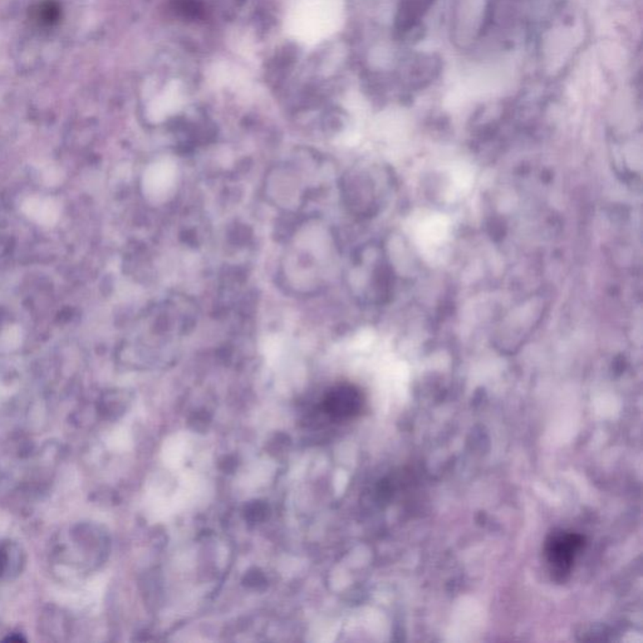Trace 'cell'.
Here are the masks:
<instances>
[{
  "label": "cell",
  "mask_w": 643,
  "mask_h": 643,
  "mask_svg": "<svg viewBox=\"0 0 643 643\" xmlns=\"http://www.w3.org/2000/svg\"><path fill=\"white\" fill-rule=\"evenodd\" d=\"M585 545V537L574 531H558L549 535L545 554L557 580H564L572 571L576 557Z\"/></svg>",
  "instance_id": "obj_1"
},
{
  "label": "cell",
  "mask_w": 643,
  "mask_h": 643,
  "mask_svg": "<svg viewBox=\"0 0 643 643\" xmlns=\"http://www.w3.org/2000/svg\"><path fill=\"white\" fill-rule=\"evenodd\" d=\"M363 408V396L351 384H342L328 392L323 401V408L333 419H352Z\"/></svg>",
  "instance_id": "obj_2"
},
{
  "label": "cell",
  "mask_w": 643,
  "mask_h": 643,
  "mask_svg": "<svg viewBox=\"0 0 643 643\" xmlns=\"http://www.w3.org/2000/svg\"><path fill=\"white\" fill-rule=\"evenodd\" d=\"M23 213L28 218L43 226H52L58 221L60 215L58 202L53 199H41L37 196L28 197L22 205Z\"/></svg>",
  "instance_id": "obj_3"
},
{
  "label": "cell",
  "mask_w": 643,
  "mask_h": 643,
  "mask_svg": "<svg viewBox=\"0 0 643 643\" xmlns=\"http://www.w3.org/2000/svg\"><path fill=\"white\" fill-rule=\"evenodd\" d=\"M242 513H244V519L249 521L250 524H259L268 519L271 509H269V505L263 500H253L244 507Z\"/></svg>",
  "instance_id": "obj_4"
},
{
  "label": "cell",
  "mask_w": 643,
  "mask_h": 643,
  "mask_svg": "<svg viewBox=\"0 0 643 643\" xmlns=\"http://www.w3.org/2000/svg\"><path fill=\"white\" fill-rule=\"evenodd\" d=\"M242 583L245 587L252 588V590H263L268 585V579H266V574L260 569L253 568L245 573V576L242 578Z\"/></svg>",
  "instance_id": "obj_5"
},
{
  "label": "cell",
  "mask_w": 643,
  "mask_h": 643,
  "mask_svg": "<svg viewBox=\"0 0 643 643\" xmlns=\"http://www.w3.org/2000/svg\"><path fill=\"white\" fill-rule=\"evenodd\" d=\"M210 421H212V417L207 411H197L190 419V427L194 431L205 432L210 425Z\"/></svg>",
  "instance_id": "obj_6"
},
{
  "label": "cell",
  "mask_w": 643,
  "mask_h": 643,
  "mask_svg": "<svg viewBox=\"0 0 643 643\" xmlns=\"http://www.w3.org/2000/svg\"><path fill=\"white\" fill-rule=\"evenodd\" d=\"M1 343L6 346V347H15L18 346L20 341H22V330L19 328L18 325H12L9 328H6L3 336L0 338Z\"/></svg>",
  "instance_id": "obj_7"
},
{
  "label": "cell",
  "mask_w": 643,
  "mask_h": 643,
  "mask_svg": "<svg viewBox=\"0 0 643 643\" xmlns=\"http://www.w3.org/2000/svg\"><path fill=\"white\" fill-rule=\"evenodd\" d=\"M236 467H238L236 459L234 456H231V455L224 456V457L220 460V462H219V467L224 472H233L235 470Z\"/></svg>",
  "instance_id": "obj_8"
},
{
  "label": "cell",
  "mask_w": 643,
  "mask_h": 643,
  "mask_svg": "<svg viewBox=\"0 0 643 643\" xmlns=\"http://www.w3.org/2000/svg\"><path fill=\"white\" fill-rule=\"evenodd\" d=\"M60 172L57 169L54 167H49L47 171L44 172V180L47 181L49 185H53V183H59L60 181Z\"/></svg>",
  "instance_id": "obj_9"
}]
</instances>
